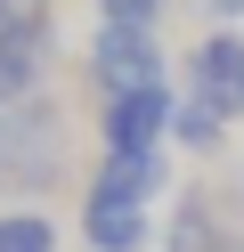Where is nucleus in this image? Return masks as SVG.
<instances>
[{"label": "nucleus", "mask_w": 244, "mask_h": 252, "mask_svg": "<svg viewBox=\"0 0 244 252\" xmlns=\"http://www.w3.org/2000/svg\"><path fill=\"white\" fill-rule=\"evenodd\" d=\"M0 252H57V220L33 212V203H8L0 212Z\"/></svg>", "instance_id": "8"}, {"label": "nucleus", "mask_w": 244, "mask_h": 252, "mask_svg": "<svg viewBox=\"0 0 244 252\" xmlns=\"http://www.w3.org/2000/svg\"><path fill=\"white\" fill-rule=\"evenodd\" d=\"M163 252H244V244H236V228H228L220 195L187 187V195H179V220H171V236H163Z\"/></svg>", "instance_id": "6"}, {"label": "nucleus", "mask_w": 244, "mask_h": 252, "mask_svg": "<svg viewBox=\"0 0 244 252\" xmlns=\"http://www.w3.org/2000/svg\"><path fill=\"white\" fill-rule=\"evenodd\" d=\"M57 147H65L57 106H41V98L8 106V122H0V195H33V187H49V179H57Z\"/></svg>", "instance_id": "1"}, {"label": "nucleus", "mask_w": 244, "mask_h": 252, "mask_svg": "<svg viewBox=\"0 0 244 252\" xmlns=\"http://www.w3.org/2000/svg\"><path fill=\"white\" fill-rule=\"evenodd\" d=\"M98 17H106V25H155L163 0H98Z\"/></svg>", "instance_id": "10"}, {"label": "nucleus", "mask_w": 244, "mask_h": 252, "mask_svg": "<svg viewBox=\"0 0 244 252\" xmlns=\"http://www.w3.org/2000/svg\"><path fill=\"white\" fill-rule=\"evenodd\" d=\"M146 236H155L146 195H130L122 179H106V171H98L90 195H81V244H90V252H146Z\"/></svg>", "instance_id": "3"}, {"label": "nucleus", "mask_w": 244, "mask_h": 252, "mask_svg": "<svg viewBox=\"0 0 244 252\" xmlns=\"http://www.w3.org/2000/svg\"><path fill=\"white\" fill-rule=\"evenodd\" d=\"M171 138H179L187 155H220V147H228V114H220L211 98H195V90H179V114H171Z\"/></svg>", "instance_id": "7"}, {"label": "nucleus", "mask_w": 244, "mask_h": 252, "mask_svg": "<svg viewBox=\"0 0 244 252\" xmlns=\"http://www.w3.org/2000/svg\"><path fill=\"white\" fill-rule=\"evenodd\" d=\"M220 8H228V17H244V0H220Z\"/></svg>", "instance_id": "11"}, {"label": "nucleus", "mask_w": 244, "mask_h": 252, "mask_svg": "<svg viewBox=\"0 0 244 252\" xmlns=\"http://www.w3.org/2000/svg\"><path fill=\"white\" fill-rule=\"evenodd\" d=\"M187 82H195V98H211L228 122H244V33H204L187 49Z\"/></svg>", "instance_id": "5"}, {"label": "nucleus", "mask_w": 244, "mask_h": 252, "mask_svg": "<svg viewBox=\"0 0 244 252\" xmlns=\"http://www.w3.org/2000/svg\"><path fill=\"white\" fill-rule=\"evenodd\" d=\"M171 114H179V90H171V82L106 98V122H98V130H106V155H163Z\"/></svg>", "instance_id": "4"}, {"label": "nucleus", "mask_w": 244, "mask_h": 252, "mask_svg": "<svg viewBox=\"0 0 244 252\" xmlns=\"http://www.w3.org/2000/svg\"><path fill=\"white\" fill-rule=\"evenodd\" d=\"M90 73H98L106 98H122V90H155V82H163V41H155V25H98Z\"/></svg>", "instance_id": "2"}, {"label": "nucleus", "mask_w": 244, "mask_h": 252, "mask_svg": "<svg viewBox=\"0 0 244 252\" xmlns=\"http://www.w3.org/2000/svg\"><path fill=\"white\" fill-rule=\"evenodd\" d=\"M98 171H106V179H122L130 195H146V203H155V187H163V155H106Z\"/></svg>", "instance_id": "9"}]
</instances>
